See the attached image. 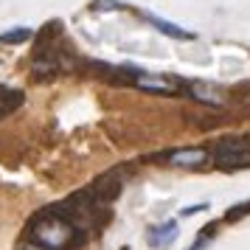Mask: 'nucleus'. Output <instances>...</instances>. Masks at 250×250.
Masks as SVG:
<instances>
[{
  "label": "nucleus",
  "mask_w": 250,
  "mask_h": 250,
  "mask_svg": "<svg viewBox=\"0 0 250 250\" xmlns=\"http://www.w3.org/2000/svg\"><path fill=\"white\" fill-rule=\"evenodd\" d=\"M203 208H208V205H191V208L183 211V216H191V214H197V211H203Z\"/></svg>",
  "instance_id": "nucleus-10"
},
{
  "label": "nucleus",
  "mask_w": 250,
  "mask_h": 250,
  "mask_svg": "<svg viewBox=\"0 0 250 250\" xmlns=\"http://www.w3.org/2000/svg\"><path fill=\"white\" fill-rule=\"evenodd\" d=\"M211 160L219 169H245L250 166V144L245 138H222L211 149Z\"/></svg>",
  "instance_id": "nucleus-2"
},
{
  "label": "nucleus",
  "mask_w": 250,
  "mask_h": 250,
  "mask_svg": "<svg viewBox=\"0 0 250 250\" xmlns=\"http://www.w3.org/2000/svg\"><path fill=\"white\" fill-rule=\"evenodd\" d=\"M20 104V93H9V96H0V118L3 115H9Z\"/></svg>",
  "instance_id": "nucleus-9"
},
{
  "label": "nucleus",
  "mask_w": 250,
  "mask_h": 250,
  "mask_svg": "<svg viewBox=\"0 0 250 250\" xmlns=\"http://www.w3.org/2000/svg\"><path fill=\"white\" fill-rule=\"evenodd\" d=\"M191 96L197 102H205V104H222V99L216 96L214 87H205V84H191Z\"/></svg>",
  "instance_id": "nucleus-7"
},
{
  "label": "nucleus",
  "mask_w": 250,
  "mask_h": 250,
  "mask_svg": "<svg viewBox=\"0 0 250 250\" xmlns=\"http://www.w3.org/2000/svg\"><path fill=\"white\" fill-rule=\"evenodd\" d=\"M146 20L152 25H158L163 34L174 37V40H191V34H188V31H183V28H177V25H171L169 20H160V17H155V14H146Z\"/></svg>",
  "instance_id": "nucleus-6"
},
{
  "label": "nucleus",
  "mask_w": 250,
  "mask_h": 250,
  "mask_svg": "<svg viewBox=\"0 0 250 250\" xmlns=\"http://www.w3.org/2000/svg\"><path fill=\"white\" fill-rule=\"evenodd\" d=\"M141 90H152V93H163V96H171V93L180 90V84L169 76H163V73H144V70H138L135 76H132Z\"/></svg>",
  "instance_id": "nucleus-3"
},
{
  "label": "nucleus",
  "mask_w": 250,
  "mask_h": 250,
  "mask_svg": "<svg viewBox=\"0 0 250 250\" xmlns=\"http://www.w3.org/2000/svg\"><path fill=\"white\" fill-rule=\"evenodd\" d=\"M208 158H211V155H208L205 149L186 146V149L171 152V155H169V163H171V166H177V169H197V166H203Z\"/></svg>",
  "instance_id": "nucleus-4"
},
{
  "label": "nucleus",
  "mask_w": 250,
  "mask_h": 250,
  "mask_svg": "<svg viewBox=\"0 0 250 250\" xmlns=\"http://www.w3.org/2000/svg\"><path fill=\"white\" fill-rule=\"evenodd\" d=\"M28 236L42 250H73L84 242V230L73 219H68L59 208H51L31 222Z\"/></svg>",
  "instance_id": "nucleus-1"
},
{
  "label": "nucleus",
  "mask_w": 250,
  "mask_h": 250,
  "mask_svg": "<svg viewBox=\"0 0 250 250\" xmlns=\"http://www.w3.org/2000/svg\"><path fill=\"white\" fill-rule=\"evenodd\" d=\"M149 248H169L171 242L177 239V222H166L149 230Z\"/></svg>",
  "instance_id": "nucleus-5"
},
{
  "label": "nucleus",
  "mask_w": 250,
  "mask_h": 250,
  "mask_svg": "<svg viewBox=\"0 0 250 250\" xmlns=\"http://www.w3.org/2000/svg\"><path fill=\"white\" fill-rule=\"evenodd\" d=\"M31 37V28H14V31H6V34H0V42H25Z\"/></svg>",
  "instance_id": "nucleus-8"
}]
</instances>
